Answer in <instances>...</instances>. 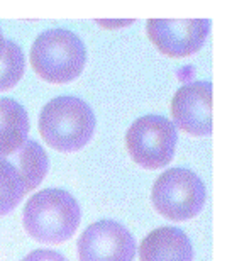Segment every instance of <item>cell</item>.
I'll return each instance as SVG.
<instances>
[{
	"label": "cell",
	"instance_id": "9a60e30c",
	"mask_svg": "<svg viewBox=\"0 0 249 261\" xmlns=\"http://www.w3.org/2000/svg\"><path fill=\"white\" fill-rule=\"evenodd\" d=\"M5 38H4V34H2V31H0V58H2V55H4V49H5Z\"/></svg>",
	"mask_w": 249,
	"mask_h": 261
},
{
	"label": "cell",
	"instance_id": "3957f363",
	"mask_svg": "<svg viewBox=\"0 0 249 261\" xmlns=\"http://www.w3.org/2000/svg\"><path fill=\"white\" fill-rule=\"evenodd\" d=\"M87 51L81 39L68 29H49L36 38L31 65L49 83H68L83 71Z\"/></svg>",
	"mask_w": 249,
	"mask_h": 261
},
{
	"label": "cell",
	"instance_id": "8992f818",
	"mask_svg": "<svg viewBox=\"0 0 249 261\" xmlns=\"http://www.w3.org/2000/svg\"><path fill=\"white\" fill-rule=\"evenodd\" d=\"M136 241L129 229L110 219L93 222L78 239L80 261H132Z\"/></svg>",
	"mask_w": 249,
	"mask_h": 261
},
{
	"label": "cell",
	"instance_id": "ba28073f",
	"mask_svg": "<svg viewBox=\"0 0 249 261\" xmlns=\"http://www.w3.org/2000/svg\"><path fill=\"white\" fill-rule=\"evenodd\" d=\"M212 83L190 82L171 100L173 126L191 136L212 134Z\"/></svg>",
	"mask_w": 249,
	"mask_h": 261
},
{
	"label": "cell",
	"instance_id": "5bb4252c",
	"mask_svg": "<svg viewBox=\"0 0 249 261\" xmlns=\"http://www.w3.org/2000/svg\"><path fill=\"white\" fill-rule=\"evenodd\" d=\"M22 261H66L58 251H51V249H36L29 253Z\"/></svg>",
	"mask_w": 249,
	"mask_h": 261
},
{
	"label": "cell",
	"instance_id": "6da1fadb",
	"mask_svg": "<svg viewBox=\"0 0 249 261\" xmlns=\"http://www.w3.org/2000/svg\"><path fill=\"white\" fill-rule=\"evenodd\" d=\"M22 221L27 234L38 243L63 244L78 229L81 211L70 192L46 189L27 200Z\"/></svg>",
	"mask_w": 249,
	"mask_h": 261
},
{
	"label": "cell",
	"instance_id": "7c38bea8",
	"mask_svg": "<svg viewBox=\"0 0 249 261\" xmlns=\"http://www.w3.org/2000/svg\"><path fill=\"white\" fill-rule=\"evenodd\" d=\"M24 195L17 170L5 158H0V217L12 212L22 202Z\"/></svg>",
	"mask_w": 249,
	"mask_h": 261
},
{
	"label": "cell",
	"instance_id": "7a4b0ae2",
	"mask_svg": "<svg viewBox=\"0 0 249 261\" xmlns=\"http://www.w3.org/2000/svg\"><path fill=\"white\" fill-rule=\"evenodd\" d=\"M95 114L78 97H56L41 111L39 133L51 148L73 153L85 146L95 133Z\"/></svg>",
	"mask_w": 249,
	"mask_h": 261
},
{
	"label": "cell",
	"instance_id": "9c48e42d",
	"mask_svg": "<svg viewBox=\"0 0 249 261\" xmlns=\"http://www.w3.org/2000/svg\"><path fill=\"white\" fill-rule=\"evenodd\" d=\"M139 261H193V246L181 229L164 226L143 239Z\"/></svg>",
	"mask_w": 249,
	"mask_h": 261
},
{
	"label": "cell",
	"instance_id": "30bf717a",
	"mask_svg": "<svg viewBox=\"0 0 249 261\" xmlns=\"http://www.w3.org/2000/svg\"><path fill=\"white\" fill-rule=\"evenodd\" d=\"M29 117L14 98L0 97V158L14 154L27 141Z\"/></svg>",
	"mask_w": 249,
	"mask_h": 261
},
{
	"label": "cell",
	"instance_id": "8fae6325",
	"mask_svg": "<svg viewBox=\"0 0 249 261\" xmlns=\"http://www.w3.org/2000/svg\"><path fill=\"white\" fill-rule=\"evenodd\" d=\"M7 161L17 170L24 187V194L38 189L49 168V160L46 151L36 141L29 139L25 141L22 148L10 154V160Z\"/></svg>",
	"mask_w": 249,
	"mask_h": 261
},
{
	"label": "cell",
	"instance_id": "5b68a950",
	"mask_svg": "<svg viewBox=\"0 0 249 261\" xmlns=\"http://www.w3.org/2000/svg\"><path fill=\"white\" fill-rule=\"evenodd\" d=\"M176 127L163 116L139 117L126 134V146L131 158L146 170L163 168L173 160Z\"/></svg>",
	"mask_w": 249,
	"mask_h": 261
},
{
	"label": "cell",
	"instance_id": "277c9868",
	"mask_svg": "<svg viewBox=\"0 0 249 261\" xmlns=\"http://www.w3.org/2000/svg\"><path fill=\"white\" fill-rule=\"evenodd\" d=\"M205 185L191 170L171 168L154 181L151 200L154 208L171 221H186L204 208Z\"/></svg>",
	"mask_w": 249,
	"mask_h": 261
},
{
	"label": "cell",
	"instance_id": "52a82bcc",
	"mask_svg": "<svg viewBox=\"0 0 249 261\" xmlns=\"http://www.w3.org/2000/svg\"><path fill=\"white\" fill-rule=\"evenodd\" d=\"M209 29L207 19H149L146 25L151 43L171 58L195 55L204 46Z\"/></svg>",
	"mask_w": 249,
	"mask_h": 261
},
{
	"label": "cell",
	"instance_id": "4fadbf2b",
	"mask_svg": "<svg viewBox=\"0 0 249 261\" xmlns=\"http://www.w3.org/2000/svg\"><path fill=\"white\" fill-rule=\"evenodd\" d=\"M24 53L14 41L5 43L4 55L0 58V92L15 87L24 75Z\"/></svg>",
	"mask_w": 249,
	"mask_h": 261
}]
</instances>
